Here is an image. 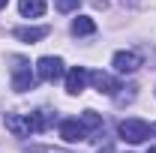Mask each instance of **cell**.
Here are the masks:
<instances>
[{
	"label": "cell",
	"instance_id": "6da1fadb",
	"mask_svg": "<svg viewBox=\"0 0 156 153\" xmlns=\"http://www.w3.org/2000/svg\"><path fill=\"white\" fill-rule=\"evenodd\" d=\"M117 132H120L123 141H129V144H141V141L150 138V126H147L144 120H138V117H126V120L117 126Z\"/></svg>",
	"mask_w": 156,
	"mask_h": 153
},
{
	"label": "cell",
	"instance_id": "7a4b0ae2",
	"mask_svg": "<svg viewBox=\"0 0 156 153\" xmlns=\"http://www.w3.org/2000/svg\"><path fill=\"white\" fill-rule=\"evenodd\" d=\"M12 90H18V93H24V90H33V84H36V75H33V69H30V63L24 57H12Z\"/></svg>",
	"mask_w": 156,
	"mask_h": 153
},
{
	"label": "cell",
	"instance_id": "3957f363",
	"mask_svg": "<svg viewBox=\"0 0 156 153\" xmlns=\"http://www.w3.org/2000/svg\"><path fill=\"white\" fill-rule=\"evenodd\" d=\"M141 54L138 51H117L114 60H111V66H114V72H120V75H132V72H138L141 69Z\"/></svg>",
	"mask_w": 156,
	"mask_h": 153
},
{
	"label": "cell",
	"instance_id": "277c9868",
	"mask_svg": "<svg viewBox=\"0 0 156 153\" xmlns=\"http://www.w3.org/2000/svg\"><path fill=\"white\" fill-rule=\"evenodd\" d=\"M36 75L42 81H57L63 75V60L60 57H51V54H45V57H39L36 63Z\"/></svg>",
	"mask_w": 156,
	"mask_h": 153
},
{
	"label": "cell",
	"instance_id": "5b68a950",
	"mask_svg": "<svg viewBox=\"0 0 156 153\" xmlns=\"http://www.w3.org/2000/svg\"><path fill=\"white\" fill-rule=\"evenodd\" d=\"M90 81H93V87H96L99 93H105V96H117V90H123L120 81L114 75H108V72H102V69L90 72Z\"/></svg>",
	"mask_w": 156,
	"mask_h": 153
},
{
	"label": "cell",
	"instance_id": "8992f818",
	"mask_svg": "<svg viewBox=\"0 0 156 153\" xmlns=\"http://www.w3.org/2000/svg\"><path fill=\"white\" fill-rule=\"evenodd\" d=\"M87 81H90V72H87L84 66H72V69L66 72V93L78 96L84 87H87Z\"/></svg>",
	"mask_w": 156,
	"mask_h": 153
},
{
	"label": "cell",
	"instance_id": "52a82bcc",
	"mask_svg": "<svg viewBox=\"0 0 156 153\" xmlns=\"http://www.w3.org/2000/svg\"><path fill=\"white\" fill-rule=\"evenodd\" d=\"M60 138L69 141V144H78V141L87 138V129H84L81 120H63V123H60Z\"/></svg>",
	"mask_w": 156,
	"mask_h": 153
},
{
	"label": "cell",
	"instance_id": "ba28073f",
	"mask_svg": "<svg viewBox=\"0 0 156 153\" xmlns=\"http://www.w3.org/2000/svg\"><path fill=\"white\" fill-rule=\"evenodd\" d=\"M3 126L15 135V138H27L30 135V123H27V117H21V114H6L3 117Z\"/></svg>",
	"mask_w": 156,
	"mask_h": 153
},
{
	"label": "cell",
	"instance_id": "9c48e42d",
	"mask_svg": "<svg viewBox=\"0 0 156 153\" xmlns=\"http://www.w3.org/2000/svg\"><path fill=\"white\" fill-rule=\"evenodd\" d=\"M48 33H51L48 27H15V30H12V36H15V39L30 42V45H33V42H39V39H45Z\"/></svg>",
	"mask_w": 156,
	"mask_h": 153
},
{
	"label": "cell",
	"instance_id": "30bf717a",
	"mask_svg": "<svg viewBox=\"0 0 156 153\" xmlns=\"http://www.w3.org/2000/svg\"><path fill=\"white\" fill-rule=\"evenodd\" d=\"M18 12L24 18H39L45 15V0H18Z\"/></svg>",
	"mask_w": 156,
	"mask_h": 153
},
{
	"label": "cell",
	"instance_id": "8fae6325",
	"mask_svg": "<svg viewBox=\"0 0 156 153\" xmlns=\"http://www.w3.org/2000/svg\"><path fill=\"white\" fill-rule=\"evenodd\" d=\"M51 120H54V117L48 114V111H33V114H27V123H30V132H45V129L51 126Z\"/></svg>",
	"mask_w": 156,
	"mask_h": 153
},
{
	"label": "cell",
	"instance_id": "7c38bea8",
	"mask_svg": "<svg viewBox=\"0 0 156 153\" xmlns=\"http://www.w3.org/2000/svg\"><path fill=\"white\" fill-rule=\"evenodd\" d=\"M72 33H75V36H90V33H96V21L87 18V15H78V18L72 21Z\"/></svg>",
	"mask_w": 156,
	"mask_h": 153
},
{
	"label": "cell",
	"instance_id": "4fadbf2b",
	"mask_svg": "<svg viewBox=\"0 0 156 153\" xmlns=\"http://www.w3.org/2000/svg\"><path fill=\"white\" fill-rule=\"evenodd\" d=\"M81 123H84V129H87V132L102 129V117H99L96 111H84V114H81Z\"/></svg>",
	"mask_w": 156,
	"mask_h": 153
},
{
	"label": "cell",
	"instance_id": "5bb4252c",
	"mask_svg": "<svg viewBox=\"0 0 156 153\" xmlns=\"http://www.w3.org/2000/svg\"><path fill=\"white\" fill-rule=\"evenodd\" d=\"M78 3H81V0H57V9L60 12H75Z\"/></svg>",
	"mask_w": 156,
	"mask_h": 153
},
{
	"label": "cell",
	"instance_id": "9a60e30c",
	"mask_svg": "<svg viewBox=\"0 0 156 153\" xmlns=\"http://www.w3.org/2000/svg\"><path fill=\"white\" fill-rule=\"evenodd\" d=\"M27 153H66V150H54V147H30Z\"/></svg>",
	"mask_w": 156,
	"mask_h": 153
},
{
	"label": "cell",
	"instance_id": "2e32d148",
	"mask_svg": "<svg viewBox=\"0 0 156 153\" xmlns=\"http://www.w3.org/2000/svg\"><path fill=\"white\" fill-rule=\"evenodd\" d=\"M99 153H114V150H111V147H105V150H99Z\"/></svg>",
	"mask_w": 156,
	"mask_h": 153
},
{
	"label": "cell",
	"instance_id": "e0dca14e",
	"mask_svg": "<svg viewBox=\"0 0 156 153\" xmlns=\"http://www.w3.org/2000/svg\"><path fill=\"white\" fill-rule=\"evenodd\" d=\"M6 3H9V0H0V9H3V6H6Z\"/></svg>",
	"mask_w": 156,
	"mask_h": 153
},
{
	"label": "cell",
	"instance_id": "ac0fdd59",
	"mask_svg": "<svg viewBox=\"0 0 156 153\" xmlns=\"http://www.w3.org/2000/svg\"><path fill=\"white\" fill-rule=\"evenodd\" d=\"M147 153H156V147H150V150H147Z\"/></svg>",
	"mask_w": 156,
	"mask_h": 153
},
{
	"label": "cell",
	"instance_id": "d6986e66",
	"mask_svg": "<svg viewBox=\"0 0 156 153\" xmlns=\"http://www.w3.org/2000/svg\"><path fill=\"white\" fill-rule=\"evenodd\" d=\"M153 132H156V126H153Z\"/></svg>",
	"mask_w": 156,
	"mask_h": 153
}]
</instances>
